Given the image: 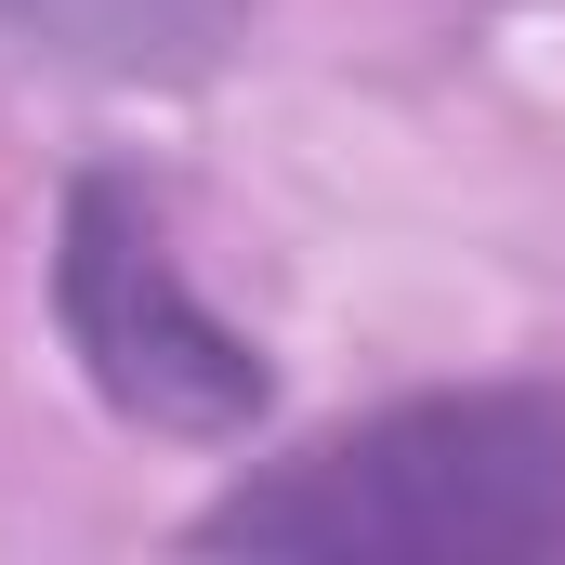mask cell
<instances>
[{
    "instance_id": "6da1fadb",
    "label": "cell",
    "mask_w": 565,
    "mask_h": 565,
    "mask_svg": "<svg viewBox=\"0 0 565 565\" xmlns=\"http://www.w3.org/2000/svg\"><path fill=\"white\" fill-rule=\"evenodd\" d=\"M198 553L302 565H553L565 553V395L460 382L316 434L198 513Z\"/></svg>"
},
{
    "instance_id": "3957f363",
    "label": "cell",
    "mask_w": 565,
    "mask_h": 565,
    "mask_svg": "<svg viewBox=\"0 0 565 565\" xmlns=\"http://www.w3.org/2000/svg\"><path fill=\"white\" fill-rule=\"evenodd\" d=\"M237 26L250 0H0V40L79 79H198L224 66Z\"/></svg>"
},
{
    "instance_id": "7a4b0ae2",
    "label": "cell",
    "mask_w": 565,
    "mask_h": 565,
    "mask_svg": "<svg viewBox=\"0 0 565 565\" xmlns=\"http://www.w3.org/2000/svg\"><path fill=\"white\" fill-rule=\"evenodd\" d=\"M53 316H66V355L79 382L145 434H184V447H237L264 422L277 369L264 342L184 277L158 198L132 171H79L66 184V224H53Z\"/></svg>"
}]
</instances>
